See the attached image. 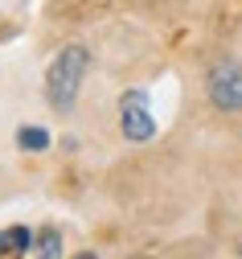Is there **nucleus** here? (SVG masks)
Listing matches in <instances>:
<instances>
[{
	"instance_id": "obj_3",
	"label": "nucleus",
	"mask_w": 242,
	"mask_h": 259,
	"mask_svg": "<svg viewBox=\"0 0 242 259\" xmlns=\"http://www.w3.org/2000/svg\"><path fill=\"white\" fill-rule=\"evenodd\" d=\"M119 123H123V136L131 144H144L156 136V119L148 111V95L144 91H127L123 103H119Z\"/></svg>"
},
{
	"instance_id": "obj_2",
	"label": "nucleus",
	"mask_w": 242,
	"mask_h": 259,
	"mask_svg": "<svg viewBox=\"0 0 242 259\" xmlns=\"http://www.w3.org/2000/svg\"><path fill=\"white\" fill-rule=\"evenodd\" d=\"M210 103L222 111H242V62H218L205 78Z\"/></svg>"
},
{
	"instance_id": "obj_6",
	"label": "nucleus",
	"mask_w": 242,
	"mask_h": 259,
	"mask_svg": "<svg viewBox=\"0 0 242 259\" xmlns=\"http://www.w3.org/2000/svg\"><path fill=\"white\" fill-rule=\"evenodd\" d=\"M37 259H62V239H58V231H45L41 235V255Z\"/></svg>"
},
{
	"instance_id": "obj_1",
	"label": "nucleus",
	"mask_w": 242,
	"mask_h": 259,
	"mask_svg": "<svg viewBox=\"0 0 242 259\" xmlns=\"http://www.w3.org/2000/svg\"><path fill=\"white\" fill-rule=\"evenodd\" d=\"M86 66H90V54L86 46H66L54 62H50V74H45V95L58 111H66L74 99H78V87L86 78Z\"/></svg>"
},
{
	"instance_id": "obj_7",
	"label": "nucleus",
	"mask_w": 242,
	"mask_h": 259,
	"mask_svg": "<svg viewBox=\"0 0 242 259\" xmlns=\"http://www.w3.org/2000/svg\"><path fill=\"white\" fill-rule=\"evenodd\" d=\"M74 259H94V255H90V251H82V255H74Z\"/></svg>"
},
{
	"instance_id": "obj_5",
	"label": "nucleus",
	"mask_w": 242,
	"mask_h": 259,
	"mask_svg": "<svg viewBox=\"0 0 242 259\" xmlns=\"http://www.w3.org/2000/svg\"><path fill=\"white\" fill-rule=\"evenodd\" d=\"M29 251V231H25V226H13V231H5V235H0V251Z\"/></svg>"
},
{
	"instance_id": "obj_4",
	"label": "nucleus",
	"mask_w": 242,
	"mask_h": 259,
	"mask_svg": "<svg viewBox=\"0 0 242 259\" xmlns=\"http://www.w3.org/2000/svg\"><path fill=\"white\" fill-rule=\"evenodd\" d=\"M17 140H21V148H29V152L50 148V132H45V127H21V132H17Z\"/></svg>"
}]
</instances>
